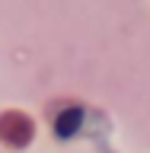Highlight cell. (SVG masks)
<instances>
[{
  "instance_id": "obj_1",
  "label": "cell",
  "mask_w": 150,
  "mask_h": 153,
  "mask_svg": "<svg viewBox=\"0 0 150 153\" xmlns=\"http://www.w3.org/2000/svg\"><path fill=\"white\" fill-rule=\"evenodd\" d=\"M0 140L7 147H26L32 140V118L26 112H16V108L3 112L0 115Z\"/></svg>"
}]
</instances>
